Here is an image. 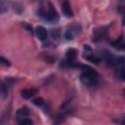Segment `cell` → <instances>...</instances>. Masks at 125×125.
<instances>
[{
	"label": "cell",
	"mask_w": 125,
	"mask_h": 125,
	"mask_svg": "<svg viewBox=\"0 0 125 125\" xmlns=\"http://www.w3.org/2000/svg\"><path fill=\"white\" fill-rule=\"evenodd\" d=\"M52 37H53V39H56V40H58L60 38V32L58 29L52 30Z\"/></svg>",
	"instance_id": "15"
},
{
	"label": "cell",
	"mask_w": 125,
	"mask_h": 125,
	"mask_svg": "<svg viewBox=\"0 0 125 125\" xmlns=\"http://www.w3.org/2000/svg\"><path fill=\"white\" fill-rule=\"evenodd\" d=\"M32 103H33L34 104L38 105V106H43V105L45 104V102H44V100H43L42 98H36V99H34V100L32 101Z\"/></svg>",
	"instance_id": "13"
},
{
	"label": "cell",
	"mask_w": 125,
	"mask_h": 125,
	"mask_svg": "<svg viewBox=\"0 0 125 125\" xmlns=\"http://www.w3.org/2000/svg\"><path fill=\"white\" fill-rule=\"evenodd\" d=\"M122 24L125 25V7L123 10V15H122Z\"/></svg>",
	"instance_id": "19"
},
{
	"label": "cell",
	"mask_w": 125,
	"mask_h": 125,
	"mask_svg": "<svg viewBox=\"0 0 125 125\" xmlns=\"http://www.w3.org/2000/svg\"><path fill=\"white\" fill-rule=\"evenodd\" d=\"M106 32H107V27L106 26H101V27H98L94 30L93 32V41L95 42H98L100 40H102L103 38H104V36L106 35Z\"/></svg>",
	"instance_id": "4"
},
{
	"label": "cell",
	"mask_w": 125,
	"mask_h": 125,
	"mask_svg": "<svg viewBox=\"0 0 125 125\" xmlns=\"http://www.w3.org/2000/svg\"><path fill=\"white\" fill-rule=\"evenodd\" d=\"M78 26L77 25H72L70 27H68L64 33V37L67 40H72L77 34H78Z\"/></svg>",
	"instance_id": "7"
},
{
	"label": "cell",
	"mask_w": 125,
	"mask_h": 125,
	"mask_svg": "<svg viewBox=\"0 0 125 125\" xmlns=\"http://www.w3.org/2000/svg\"><path fill=\"white\" fill-rule=\"evenodd\" d=\"M35 33H36V36L37 38L40 40V41H45L47 39V36H48V33H47V30L43 27V26H37L36 29H35Z\"/></svg>",
	"instance_id": "8"
},
{
	"label": "cell",
	"mask_w": 125,
	"mask_h": 125,
	"mask_svg": "<svg viewBox=\"0 0 125 125\" xmlns=\"http://www.w3.org/2000/svg\"><path fill=\"white\" fill-rule=\"evenodd\" d=\"M79 67L82 70L80 75V81L87 87H94L99 82V73L96 69L86 64H79Z\"/></svg>",
	"instance_id": "1"
},
{
	"label": "cell",
	"mask_w": 125,
	"mask_h": 125,
	"mask_svg": "<svg viewBox=\"0 0 125 125\" xmlns=\"http://www.w3.org/2000/svg\"><path fill=\"white\" fill-rule=\"evenodd\" d=\"M37 93V91L35 90V89H33V88H31V89H24V90H22L21 92V97L23 98V99H30L31 97H33L35 94Z\"/></svg>",
	"instance_id": "10"
},
{
	"label": "cell",
	"mask_w": 125,
	"mask_h": 125,
	"mask_svg": "<svg viewBox=\"0 0 125 125\" xmlns=\"http://www.w3.org/2000/svg\"><path fill=\"white\" fill-rule=\"evenodd\" d=\"M0 94H1V98L2 99H5L7 97V95H8V87H7V85L4 82H2V84H1Z\"/></svg>",
	"instance_id": "12"
},
{
	"label": "cell",
	"mask_w": 125,
	"mask_h": 125,
	"mask_svg": "<svg viewBox=\"0 0 125 125\" xmlns=\"http://www.w3.org/2000/svg\"><path fill=\"white\" fill-rule=\"evenodd\" d=\"M29 115V110L26 106H22L21 107L18 111H17V119L20 121L21 119H24V118H27V116Z\"/></svg>",
	"instance_id": "9"
},
{
	"label": "cell",
	"mask_w": 125,
	"mask_h": 125,
	"mask_svg": "<svg viewBox=\"0 0 125 125\" xmlns=\"http://www.w3.org/2000/svg\"><path fill=\"white\" fill-rule=\"evenodd\" d=\"M0 62H1V64H3V65H6V66H9L11 63H10V62L8 61V60H6L4 57H1L0 58Z\"/></svg>",
	"instance_id": "16"
},
{
	"label": "cell",
	"mask_w": 125,
	"mask_h": 125,
	"mask_svg": "<svg viewBox=\"0 0 125 125\" xmlns=\"http://www.w3.org/2000/svg\"><path fill=\"white\" fill-rule=\"evenodd\" d=\"M19 125H32V120L29 118H24L19 121Z\"/></svg>",
	"instance_id": "14"
},
{
	"label": "cell",
	"mask_w": 125,
	"mask_h": 125,
	"mask_svg": "<svg viewBox=\"0 0 125 125\" xmlns=\"http://www.w3.org/2000/svg\"><path fill=\"white\" fill-rule=\"evenodd\" d=\"M114 122H116V123H118V124H120V125H125V118L123 117H118L117 119H114Z\"/></svg>",
	"instance_id": "18"
},
{
	"label": "cell",
	"mask_w": 125,
	"mask_h": 125,
	"mask_svg": "<svg viewBox=\"0 0 125 125\" xmlns=\"http://www.w3.org/2000/svg\"><path fill=\"white\" fill-rule=\"evenodd\" d=\"M116 76L119 79L125 81V66H122L116 69Z\"/></svg>",
	"instance_id": "11"
},
{
	"label": "cell",
	"mask_w": 125,
	"mask_h": 125,
	"mask_svg": "<svg viewBox=\"0 0 125 125\" xmlns=\"http://www.w3.org/2000/svg\"><path fill=\"white\" fill-rule=\"evenodd\" d=\"M83 58L86 59L87 61H90V62H100L101 59L97 56V55H94V53L92 52V49L90 48L89 45H84V53H83Z\"/></svg>",
	"instance_id": "3"
},
{
	"label": "cell",
	"mask_w": 125,
	"mask_h": 125,
	"mask_svg": "<svg viewBox=\"0 0 125 125\" xmlns=\"http://www.w3.org/2000/svg\"><path fill=\"white\" fill-rule=\"evenodd\" d=\"M49 8L47 9H44V8H39L38 10V15L40 18L44 19L45 21H49V22H52V23H56L59 21L60 20V16L57 12V10L54 8V6L49 3Z\"/></svg>",
	"instance_id": "2"
},
{
	"label": "cell",
	"mask_w": 125,
	"mask_h": 125,
	"mask_svg": "<svg viewBox=\"0 0 125 125\" xmlns=\"http://www.w3.org/2000/svg\"><path fill=\"white\" fill-rule=\"evenodd\" d=\"M123 93H124V95H125V90H124V91H123Z\"/></svg>",
	"instance_id": "20"
},
{
	"label": "cell",
	"mask_w": 125,
	"mask_h": 125,
	"mask_svg": "<svg viewBox=\"0 0 125 125\" xmlns=\"http://www.w3.org/2000/svg\"><path fill=\"white\" fill-rule=\"evenodd\" d=\"M111 46L117 50H120V51L125 50V34L119 36L115 41H113L111 43Z\"/></svg>",
	"instance_id": "6"
},
{
	"label": "cell",
	"mask_w": 125,
	"mask_h": 125,
	"mask_svg": "<svg viewBox=\"0 0 125 125\" xmlns=\"http://www.w3.org/2000/svg\"><path fill=\"white\" fill-rule=\"evenodd\" d=\"M61 9H62V14H63L66 18H71V17H73V11H72V9H71L70 4H69L67 1H63V2L62 3Z\"/></svg>",
	"instance_id": "5"
},
{
	"label": "cell",
	"mask_w": 125,
	"mask_h": 125,
	"mask_svg": "<svg viewBox=\"0 0 125 125\" xmlns=\"http://www.w3.org/2000/svg\"><path fill=\"white\" fill-rule=\"evenodd\" d=\"M21 25H22L24 28H26L29 32H31V33L33 32V30H32V26H31V25H29L27 22H22V23H21Z\"/></svg>",
	"instance_id": "17"
}]
</instances>
